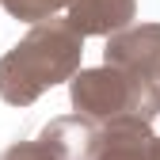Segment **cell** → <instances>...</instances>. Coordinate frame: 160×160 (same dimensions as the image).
I'll return each mask as SVG.
<instances>
[{
    "mask_svg": "<svg viewBox=\"0 0 160 160\" xmlns=\"http://www.w3.org/2000/svg\"><path fill=\"white\" fill-rule=\"evenodd\" d=\"M137 15V0H72L69 4V19L65 23L80 34V38H92V34H118L133 23Z\"/></svg>",
    "mask_w": 160,
    "mask_h": 160,
    "instance_id": "cell-4",
    "label": "cell"
},
{
    "mask_svg": "<svg viewBox=\"0 0 160 160\" xmlns=\"http://www.w3.org/2000/svg\"><path fill=\"white\" fill-rule=\"evenodd\" d=\"M149 160H160V137H152V149H149Z\"/></svg>",
    "mask_w": 160,
    "mask_h": 160,
    "instance_id": "cell-9",
    "label": "cell"
},
{
    "mask_svg": "<svg viewBox=\"0 0 160 160\" xmlns=\"http://www.w3.org/2000/svg\"><path fill=\"white\" fill-rule=\"evenodd\" d=\"M69 103L88 122H111V118L133 114L152 126L160 114V80H130L118 69H80L69 80Z\"/></svg>",
    "mask_w": 160,
    "mask_h": 160,
    "instance_id": "cell-2",
    "label": "cell"
},
{
    "mask_svg": "<svg viewBox=\"0 0 160 160\" xmlns=\"http://www.w3.org/2000/svg\"><path fill=\"white\" fill-rule=\"evenodd\" d=\"M0 160H61V156L38 137V141H15V145H8L4 152H0Z\"/></svg>",
    "mask_w": 160,
    "mask_h": 160,
    "instance_id": "cell-8",
    "label": "cell"
},
{
    "mask_svg": "<svg viewBox=\"0 0 160 160\" xmlns=\"http://www.w3.org/2000/svg\"><path fill=\"white\" fill-rule=\"evenodd\" d=\"M84 61V38L65 19L34 23L0 57V99L8 107H31L38 95L69 84Z\"/></svg>",
    "mask_w": 160,
    "mask_h": 160,
    "instance_id": "cell-1",
    "label": "cell"
},
{
    "mask_svg": "<svg viewBox=\"0 0 160 160\" xmlns=\"http://www.w3.org/2000/svg\"><path fill=\"white\" fill-rule=\"evenodd\" d=\"M4 4V12L12 19H23V23H46V19H53L61 8H69L72 0H0Z\"/></svg>",
    "mask_w": 160,
    "mask_h": 160,
    "instance_id": "cell-7",
    "label": "cell"
},
{
    "mask_svg": "<svg viewBox=\"0 0 160 160\" xmlns=\"http://www.w3.org/2000/svg\"><path fill=\"white\" fill-rule=\"evenodd\" d=\"M152 126L141 122L133 114L122 118H111L99 130V141H95V160H149L152 149Z\"/></svg>",
    "mask_w": 160,
    "mask_h": 160,
    "instance_id": "cell-5",
    "label": "cell"
},
{
    "mask_svg": "<svg viewBox=\"0 0 160 160\" xmlns=\"http://www.w3.org/2000/svg\"><path fill=\"white\" fill-rule=\"evenodd\" d=\"M103 65L130 80H160V23H130L107 38Z\"/></svg>",
    "mask_w": 160,
    "mask_h": 160,
    "instance_id": "cell-3",
    "label": "cell"
},
{
    "mask_svg": "<svg viewBox=\"0 0 160 160\" xmlns=\"http://www.w3.org/2000/svg\"><path fill=\"white\" fill-rule=\"evenodd\" d=\"M42 141L61 156V160H95V141H99V130L95 122L80 114H61L38 133Z\"/></svg>",
    "mask_w": 160,
    "mask_h": 160,
    "instance_id": "cell-6",
    "label": "cell"
}]
</instances>
